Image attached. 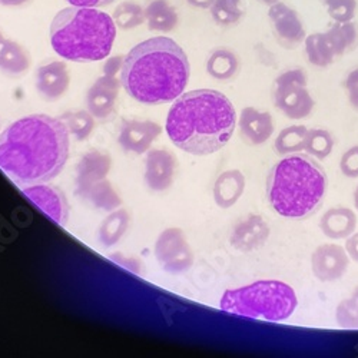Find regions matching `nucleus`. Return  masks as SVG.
<instances>
[{"label":"nucleus","mask_w":358,"mask_h":358,"mask_svg":"<svg viewBox=\"0 0 358 358\" xmlns=\"http://www.w3.org/2000/svg\"><path fill=\"white\" fill-rule=\"evenodd\" d=\"M176 169L175 157L166 149H152L145 159V181L149 189L155 192L166 191L172 182Z\"/></svg>","instance_id":"obj_16"},{"label":"nucleus","mask_w":358,"mask_h":358,"mask_svg":"<svg viewBox=\"0 0 358 358\" xmlns=\"http://www.w3.org/2000/svg\"><path fill=\"white\" fill-rule=\"evenodd\" d=\"M270 234L271 228L262 215L250 214L234 225L229 244L240 252H254L266 244Z\"/></svg>","instance_id":"obj_11"},{"label":"nucleus","mask_w":358,"mask_h":358,"mask_svg":"<svg viewBox=\"0 0 358 358\" xmlns=\"http://www.w3.org/2000/svg\"><path fill=\"white\" fill-rule=\"evenodd\" d=\"M110 258L117 262L119 265H122L124 268H127V270L132 271L134 274H138V275H143L145 274V266L143 264L136 259L135 257H125L122 254H112Z\"/></svg>","instance_id":"obj_37"},{"label":"nucleus","mask_w":358,"mask_h":358,"mask_svg":"<svg viewBox=\"0 0 358 358\" xmlns=\"http://www.w3.org/2000/svg\"><path fill=\"white\" fill-rule=\"evenodd\" d=\"M162 128L152 121H141V119H128L124 121L119 134V143L125 152L135 155L145 154L152 142L161 135Z\"/></svg>","instance_id":"obj_15"},{"label":"nucleus","mask_w":358,"mask_h":358,"mask_svg":"<svg viewBox=\"0 0 358 358\" xmlns=\"http://www.w3.org/2000/svg\"><path fill=\"white\" fill-rule=\"evenodd\" d=\"M116 38V24L98 8L69 6L50 23L53 50L66 61L96 62L106 59Z\"/></svg>","instance_id":"obj_5"},{"label":"nucleus","mask_w":358,"mask_h":358,"mask_svg":"<svg viewBox=\"0 0 358 358\" xmlns=\"http://www.w3.org/2000/svg\"><path fill=\"white\" fill-rule=\"evenodd\" d=\"M3 41H5V38H3L2 32H0V45H2V43H3Z\"/></svg>","instance_id":"obj_46"},{"label":"nucleus","mask_w":358,"mask_h":358,"mask_svg":"<svg viewBox=\"0 0 358 358\" xmlns=\"http://www.w3.org/2000/svg\"><path fill=\"white\" fill-rule=\"evenodd\" d=\"M191 66L173 39L157 36L136 45L125 56L121 83L127 94L146 105L172 102L189 82Z\"/></svg>","instance_id":"obj_2"},{"label":"nucleus","mask_w":358,"mask_h":358,"mask_svg":"<svg viewBox=\"0 0 358 358\" xmlns=\"http://www.w3.org/2000/svg\"><path fill=\"white\" fill-rule=\"evenodd\" d=\"M112 166V159L106 152L91 151L85 154L78 164V194L91 185L103 181Z\"/></svg>","instance_id":"obj_18"},{"label":"nucleus","mask_w":358,"mask_h":358,"mask_svg":"<svg viewBox=\"0 0 358 358\" xmlns=\"http://www.w3.org/2000/svg\"><path fill=\"white\" fill-rule=\"evenodd\" d=\"M357 215L345 206L330 208L320 220V229L330 240H347L355 232Z\"/></svg>","instance_id":"obj_19"},{"label":"nucleus","mask_w":358,"mask_h":358,"mask_svg":"<svg viewBox=\"0 0 358 358\" xmlns=\"http://www.w3.org/2000/svg\"><path fill=\"white\" fill-rule=\"evenodd\" d=\"M245 191V176L240 169H229L222 172L214 184L215 203L228 210L241 199Z\"/></svg>","instance_id":"obj_20"},{"label":"nucleus","mask_w":358,"mask_h":358,"mask_svg":"<svg viewBox=\"0 0 358 358\" xmlns=\"http://www.w3.org/2000/svg\"><path fill=\"white\" fill-rule=\"evenodd\" d=\"M328 13L336 22H350L355 13V0H325Z\"/></svg>","instance_id":"obj_34"},{"label":"nucleus","mask_w":358,"mask_h":358,"mask_svg":"<svg viewBox=\"0 0 358 358\" xmlns=\"http://www.w3.org/2000/svg\"><path fill=\"white\" fill-rule=\"evenodd\" d=\"M354 206L358 210V185H357V188L354 191Z\"/></svg>","instance_id":"obj_43"},{"label":"nucleus","mask_w":358,"mask_h":358,"mask_svg":"<svg viewBox=\"0 0 358 358\" xmlns=\"http://www.w3.org/2000/svg\"><path fill=\"white\" fill-rule=\"evenodd\" d=\"M298 306L291 285L278 280H259L252 284L228 289L220 301L222 311L245 318L285 321Z\"/></svg>","instance_id":"obj_6"},{"label":"nucleus","mask_w":358,"mask_h":358,"mask_svg":"<svg viewBox=\"0 0 358 358\" xmlns=\"http://www.w3.org/2000/svg\"><path fill=\"white\" fill-rule=\"evenodd\" d=\"M129 227V214L125 210H115L99 229V240L105 247H112L121 241Z\"/></svg>","instance_id":"obj_28"},{"label":"nucleus","mask_w":358,"mask_h":358,"mask_svg":"<svg viewBox=\"0 0 358 358\" xmlns=\"http://www.w3.org/2000/svg\"><path fill=\"white\" fill-rule=\"evenodd\" d=\"M0 129H2V127H0Z\"/></svg>","instance_id":"obj_47"},{"label":"nucleus","mask_w":358,"mask_h":358,"mask_svg":"<svg viewBox=\"0 0 358 358\" xmlns=\"http://www.w3.org/2000/svg\"><path fill=\"white\" fill-rule=\"evenodd\" d=\"M259 2H262L265 5H274V3L278 2V0H259Z\"/></svg>","instance_id":"obj_44"},{"label":"nucleus","mask_w":358,"mask_h":358,"mask_svg":"<svg viewBox=\"0 0 358 358\" xmlns=\"http://www.w3.org/2000/svg\"><path fill=\"white\" fill-rule=\"evenodd\" d=\"M155 257L162 270L171 274L187 273L194 264V252L179 228H168L158 236Z\"/></svg>","instance_id":"obj_8"},{"label":"nucleus","mask_w":358,"mask_h":358,"mask_svg":"<svg viewBox=\"0 0 358 358\" xmlns=\"http://www.w3.org/2000/svg\"><path fill=\"white\" fill-rule=\"evenodd\" d=\"M112 19L116 27L131 31L145 22V9L135 2H124L113 10Z\"/></svg>","instance_id":"obj_31"},{"label":"nucleus","mask_w":358,"mask_h":358,"mask_svg":"<svg viewBox=\"0 0 358 358\" xmlns=\"http://www.w3.org/2000/svg\"><path fill=\"white\" fill-rule=\"evenodd\" d=\"M71 75L65 62L52 61L36 71V89L45 101L61 99L69 89Z\"/></svg>","instance_id":"obj_17"},{"label":"nucleus","mask_w":358,"mask_h":358,"mask_svg":"<svg viewBox=\"0 0 358 358\" xmlns=\"http://www.w3.org/2000/svg\"><path fill=\"white\" fill-rule=\"evenodd\" d=\"M214 2L215 0H188V3H191L192 6L199 8V9H211Z\"/></svg>","instance_id":"obj_42"},{"label":"nucleus","mask_w":358,"mask_h":358,"mask_svg":"<svg viewBox=\"0 0 358 358\" xmlns=\"http://www.w3.org/2000/svg\"><path fill=\"white\" fill-rule=\"evenodd\" d=\"M345 250H347V254L350 255V258L352 261L358 262V232H354L352 235H350L347 238Z\"/></svg>","instance_id":"obj_40"},{"label":"nucleus","mask_w":358,"mask_h":358,"mask_svg":"<svg viewBox=\"0 0 358 358\" xmlns=\"http://www.w3.org/2000/svg\"><path fill=\"white\" fill-rule=\"evenodd\" d=\"M243 3L244 0H215L210 9L213 19L217 24L225 27L236 24L245 15Z\"/></svg>","instance_id":"obj_30"},{"label":"nucleus","mask_w":358,"mask_h":358,"mask_svg":"<svg viewBox=\"0 0 358 358\" xmlns=\"http://www.w3.org/2000/svg\"><path fill=\"white\" fill-rule=\"evenodd\" d=\"M22 194L31 199L38 208L57 225H65L69 218V206L66 196L61 189L53 185L35 184L27 185L22 189Z\"/></svg>","instance_id":"obj_12"},{"label":"nucleus","mask_w":358,"mask_h":358,"mask_svg":"<svg viewBox=\"0 0 358 358\" xmlns=\"http://www.w3.org/2000/svg\"><path fill=\"white\" fill-rule=\"evenodd\" d=\"M344 87L347 91V95H348V101H350V105L352 106L354 110L358 112V68L352 69L345 80H344Z\"/></svg>","instance_id":"obj_36"},{"label":"nucleus","mask_w":358,"mask_h":358,"mask_svg":"<svg viewBox=\"0 0 358 358\" xmlns=\"http://www.w3.org/2000/svg\"><path fill=\"white\" fill-rule=\"evenodd\" d=\"M306 53L308 62L318 68H327L337 57L325 34H314L306 38Z\"/></svg>","instance_id":"obj_26"},{"label":"nucleus","mask_w":358,"mask_h":358,"mask_svg":"<svg viewBox=\"0 0 358 358\" xmlns=\"http://www.w3.org/2000/svg\"><path fill=\"white\" fill-rule=\"evenodd\" d=\"M232 102L214 89L182 94L172 103L166 117L171 141L192 155H211L222 149L236 127Z\"/></svg>","instance_id":"obj_3"},{"label":"nucleus","mask_w":358,"mask_h":358,"mask_svg":"<svg viewBox=\"0 0 358 358\" xmlns=\"http://www.w3.org/2000/svg\"><path fill=\"white\" fill-rule=\"evenodd\" d=\"M143 9L149 31L168 34L178 26V13L169 0H148Z\"/></svg>","instance_id":"obj_21"},{"label":"nucleus","mask_w":358,"mask_h":358,"mask_svg":"<svg viewBox=\"0 0 358 358\" xmlns=\"http://www.w3.org/2000/svg\"><path fill=\"white\" fill-rule=\"evenodd\" d=\"M31 0H0V6H6V8H19L27 5Z\"/></svg>","instance_id":"obj_41"},{"label":"nucleus","mask_w":358,"mask_h":358,"mask_svg":"<svg viewBox=\"0 0 358 358\" xmlns=\"http://www.w3.org/2000/svg\"><path fill=\"white\" fill-rule=\"evenodd\" d=\"M121 80L113 76H101L91 87L86 95L87 110L94 117L105 121L109 119L115 112L119 89H121Z\"/></svg>","instance_id":"obj_13"},{"label":"nucleus","mask_w":358,"mask_h":358,"mask_svg":"<svg viewBox=\"0 0 358 358\" xmlns=\"http://www.w3.org/2000/svg\"><path fill=\"white\" fill-rule=\"evenodd\" d=\"M308 129L304 125L284 128L274 141V149L280 155H292L304 151Z\"/></svg>","instance_id":"obj_27"},{"label":"nucleus","mask_w":358,"mask_h":358,"mask_svg":"<svg viewBox=\"0 0 358 358\" xmlns=\"http://www.w3.org/2000/svg\"><path fill=\"white\" fill-rule=\"evenodd\" d=\"M78 195L102 211H115L122 203L121 196L117 195V192L112 188L110 182L106 181V179L83 189Z\"/></svg>","instance_id":"obj_25"},{"label":"nucleus","mask_w":358,"mask_h":358,"mask_svg":"<svg viewBox=\"0 0 358 358\" xmlns=\"http://www.w3.org/2000/svg\"><path fill=\"white\" fill-rule=\"evenodd\" d=\"M124 61H125V56H112V57H109L103 65V75L116 78V75L119 72H122Z\"/></svg>","instance_id":"obj_38"},{"label":"nucleus","mask_w":358,"mask_h":358,"mask_svg":"<svg viewBox=\"0 0 358 358\" xmlns=\"http://www.w3.org/2000/svg\"><path fill=\"white\" fill-rule=\"evenodd\" d=\"M275 108L287 117L304 119L314 109V99L307 87V75L303 69H289L281 73L273 85Z\"/></svg>","instance_id":"obj_7"},{"label":"nucleus","mask_w":358,"mask_h":358,"mask_svg":"<svg viewBox=\"0 0 358 358\" xmlns=\"http://www.w3.org/2000/svg\"><path fill=\"white\" fill-rule=\"evenodd\" d=\"M71 6H82V8H103L115 0H66Z\"/></svg>","instance_id":"obj_39"},{"label":"nucleus","mask_w":358,"mask_h":358,"mask_svg":"<svg viewBox=\"0 0 358 358\" xmlns=\"http://www.w3.org/2000/svg\"><path fill=\"white\" fill-rule=\"evenodd\" d=\"M62 122L66 125L69 134H72L78 141L86 139L92 134L95 128L94 116L89 110H78V112H66L62 115Z\"/></svg>","instance_id":"obj_32"},{"label":"nucleus","mask_w":358,"mask_h":358,"mask_svg":"<svg viewBox=\"0 0 358 358\" xmlns=\"http://www.w3.org/2000/svg\"><path fill=\"white\" fill-rule=\"evenodd\" d=\"M352 296L357 298V300H358V287H355V289L352 291Z\"/></svg>","instance_id":"obj_45"},{"label":"nucleus","mask_w":358,"mask_h":358,"mask_svg":"<svg viewBox=\"0 0 358 358\" xmlns=\"http://www.w3.org/2000/svg\"><path fill=\"white\" fill-rule=\"evenodd\" d=\"M336 56H343L358 46V24L354 22H337L325 32Z\"/></svg>","instance_id":"obj_24"},{"label":"nucleus","mask_w":358,"mask_h":358,"mask_svg":"<svg viewBox=\"0 0 358 358\" xmlns=\"http://www.w3.org/2000/svg\"><path fill=\"white\" fill-rule=\"evenodd\" d=\"M340 169L347 178H358V145L350 148L341 157Z\"/></svg>","instance_id":"obj_35"},{"label":"nucleus","mask_w":358,"mask_h":358,"mask_svg":"<svg viewBox=\"0 0 358 358\" xmlns=\"http://www.w3.org/2000/svg\"><path fill=\"white\" fill-rule=\"evenodd\" d=\"M236 125L244 142L252 146H259L266 141H270L275 131L271 113L252 106L243 109L236 121Z\"/></svg>","instance_id":"obj_14"},{"label":"nucleus","mask_w":358,"mask_h":358,"mask_svg":"<svg viewBox=\"0 0 358 358\" xmlns=\"http://www.w3.org/2000/svg\"><path fill=\"white\" fill-rule=\"evenodd\" d=\"M31 68V55L17 42L5 39L0 45V71L9 76H22Z\"/></svg>","instance_id":"obj_22"},{"label":"nucleus","mask_w":358,"mask_h":358,"mask_svg":"<svg viewBox=\"0 0 358 358\" xmlns=\"http://www.w3.org/2000/svg\"><path fill=\"white\" fill-rule=\"evenodd\" d=\"M338 325L347 330H358V300L354 296L341 301L336 310Z\"/></svg>","instance_id":"obj_33"},{"label":"nucleus","mask_w":358,"mask_h":358,"mask_svg":"<svg viewBox=\"0 0 358 358\" xmlns=\"http://www.w3.org/2000/svg\"><path fill=\"white\" fill-rule=\"evenodd\" d=\"M350 255L345 247L337 244H322L311 255L313 274L321 282H334L344 277L348 270Z\"/></svg>","instance_id":"obj_10"},{"label":"nucleus","mask_w":358,"mask_h":358,"mask_svg":"<svg viewBox=\"0 0 358 358\" xmlns=\"http://www.w3.org/2000/svg\"><path fill=\"white\" fill-rule=\"evenodd\" d=\"M273 35L285 49H295L306 41V29L298 13L285 3L277 2L268 12Z\"/></svg>","instance_id":"obj_9"},{"label":"nucleus","mask_w":358,"mask_h":358,"mask_svg":"<svg viewBox=\"0 0 358 358\" xmlns=\"http://www.w3.org/2000/svg\"><path fill=\"white\" fill-rule=\"evenodd\" d=\"M238 71H240V59H238L235 52L229 49H215L208 57L206 72L214 79L229 80L236 76Z\"/></svg>","instance_id":"obj_23"},{"label":"nucleus","mask_w":358,"mask_h":358,"mask_svg":"<svg viewBox=\"0 0 358 358\" xmlns=\"http://www.w3.org/2000/svg\"><path fill=\"white\" fill-rule=\"evenodd\" d=\"M69 135L61 117L24 116L0 135V169L23 187L49 182L66 165Z\"/></svg>","instance_id":"obj_1"},{"label":"nucleus","mask_w":358,"mask_h":358,"mask_svg":"<svg viewBox=\"0 0 358 358\" xmlns=\"http://www.w3.org/2000/svg\"><path fill=\"white\" fill-rule=\"evenodd\" d=\"M328 187L325 169L307 155L294 154L278 161L266 176L265 194L273 210L288 220H306L324 202Z\"/></svg>","instance_id":"obj_4"},{"label":"nucleus","mask_w":358,"mask_h":358,"mask_svg":"<svg viewBox=\"0 0 358 358\" xmlns=\"http://www.w3.org/2000/svg\"><path fill=\"white\" fill-rule=\"evenodd\" d=\"M334 145L336 139L330 131L322 128H314L308 129L304 151L315 159H325L333 152Z\"/></svg>","instance_id":"obj_29"}]
</instances>
